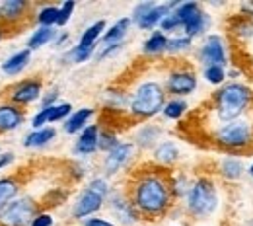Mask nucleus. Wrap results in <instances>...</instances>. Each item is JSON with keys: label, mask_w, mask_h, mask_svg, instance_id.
I'll list each match as a JSON object with an SVG mask.
<instances>
[{"label": "nucleus", "mask_w": 253, "mask_h": 226, "mask_svg": "<svg viewBox=\"0 0 253 226\" xmlns=\"http://www.w3.org/2000/svg\"><path fill=\"white\" fill-rule=\"evenodd\" d=\"M103 207H105V199L95 191H92V189L84 187V189L78 191V195L70 203V217L74 221L82 223L90 217H95Z\"/></svg>", "instance_id": "nucleus-11"}, {"label": "nucleus", "mask_w": 253, "mask_h": 226, "mask_svg": "<svg viewBox=\"0 0 253 226\" xmlns=\"http://www.w3.org/2000/svg\"><path fill=\"white\" fill-rule=\"evenodd\" d=\"M240 18H246V20L253 22V0H246L240 4Z\"/></svg>", "instance_id": "nucleus-48"}, {"label": "nucleus", "mask_w": 253, "mask_h": 226, "mask_svg": "<svg viewBox=\"0 0 253 226\" xmlns=\"http://www.w3.org/2000/svg\"><path fill=\"white\" fill-rule=\"evenodd\" d=\"M105 30H107V22L105 20H97V22L90 24L84 32L80 33L78 43L80 45H99V41H101Z\"/></svg>", "instance_id": "nucleus-32"}, {"label": "nucleus", "mask_w": 253, "mask_h": 226, "mask_svg": "<svg viewBox=\"0 0 253 226\" xmlns=\"http://www.w3.org/2000/svg\"><path fill=\"white\" fill-rule=\"evenodd\" d=\"M248 178H250V180H253V160L248 164Z\"/></svg>", "instance_id": "nucleus-50"}, {"label": "nucleus", "mask_w": 253, "mask_h": 226, "mask_svg": "<svg viewBox=\"0 0 253 226\" xmlns=\"http://www.w3.org/2000/svg\"><path fill=\"white\" fill-rule=\"evenodd\" d=\"M2 35H4V33H2V30H0V39H2Z\"/></svg>", "instance_id": "nucleus-52"}, {"label": "nucleus", "mask_w": 253, "mask_h": 226, "mask_svg": "<svg viewBox=\"0 0 253 226\" xmlns=\"http://www.w3.org/2000/svg\"><path fill=\"white\" fill-rule=\"evenodd\" d=\"M193 51H195L193 39H189L187 35L175 33V35H169V37H168L166 55H169V57H185V55H189Z\"/></svg>", "instance_id": "nucleus-27"}, {"label": "nucleus", "mask_w": 253, "mask_h": 226, "mask_svg": "<svg viewBox=\"0 0 253 226\" xmlns=\"http://www.w3.org/2000/svg\"><path fill=\"white\" fill-rule=\"evenodd\" d=\"M20 195V183L14 178H0V213Z\"/></svg>", "instance_id": "nucleus-31"}, {"label": "nucleus", "mask_w": 253, "mask_h": 226, "mask_svg": "<svg viewBox=\"0 0 253 226\" xmlns=\"http://www.w3.org/2000/svg\"><path fill=\"white\" fill-rule=\"evenodd\" d=\"M201 78L209 86L218 90L220 86H224L228 82V68H224V66H205V68H201Z\"/></svg>", "instance_id": "nucleus-33"}, {"label": "nucleus", "mask_w": 253, "mask_h": 226, "mask_svg": "<svg viewBox=\"0 0 253 226\" xmlns=\"http://www.w3.org/2000/svg\"><path fill=\"white\" fill-rule=\"evenodd\" d=\"M30 226H55V217L51 213H47V211H41V213H37L33 217Z\"/></svg>", "instance_id": "nucleus-45"}, {"label": "nucleus", "mask_w": 253, "mask_h": 226, "mask_svg": "<svg viewBox=\"0 0 253 226\" xmlns=\"http://www.w3.org/2000/svg\"><path fill=\"white\" fill-rule=\"evenodd\" d=\"M164 88H166L168 96L185 99V97L193 96L197 92L199 76L191 66H175L166 74Z\"/></svg>", "instance_id": "nucleus-7"}, {"label": "nucleus", "mask_w": 253, "mask_h": 226, "mask_svg": "<svg viewBox=\"0 0 253 226\" xmlns=\"http://www.w3.org/2000/svg\"><path fill=\"white\" fill-rule=\"evenodd\" d=\"M47 109H49V125H53V123H64L70 117V113L74 111L72 103H68V101H59L57 105L47 107Z\"/></svg>", "instance_id": "nucleus-37"}, {"label": "nucleus", "mask_w": 253, "mask_h": 226, "mask_svg": "<svg viewBox=\"0 0 253 226\" xmlns=\"http://www.w3.org/2000/svg\"><path fill=\"white\" fill-rule=\"evenodd\" d=\"M121 142V138H119V135L115 133L113 129H99V138H97V152H101V154H107V152H111L117 144Z\"/></svg>", "instance_id": "nucleus-36"}, {"label": "nucleus", "mask_w": 253, "mask_h": 226, "mask_svg": "<svg viewBox=\"0 0 253 226\" xmlns=\"http://www.w3.org/2000/svg\"><path fill=\"white\" fill-rule=\"evenodd\" d=\"M103 107L109 111H128V94L117 86L103 90Z\"/></svg>", "instance_id": "nucleus-25"}, {"label": "nucleus", "mask_w": 253, "mask_h": 226, "mask_svg": "<svg viewBox=\"0 0 253 226\" xmlns=\"http://www.w3.org/2000/svg\"><path fill=\"white\" fill-rule=\"evenodd\" d=\"M162 33H166L168 37L169 35H175V33H181V22H179V18L175 16V12L171 10L162 22H160V28H158Z\"/></svg>", "instance_id": "nucleus-40"}, {"label": "nucleus", "mask_w": 253, "mask_h": 226, "mask_svg": "<svg viewBox=\"0 0 253 226\" xmlns=\"http://www.w3.org/2000/svg\"><path fill=\"white\" fill-rule=\"evenodd\" d=\"M212 142L232 154H244L253 150V119L252 117H240L236 121L218 123L212 131Z\"/></svg>", "instance_id": "nucleus-5"}, {"label": "nucleus", "mask_w": 253, "mask_h": 226, "mask_svg": "<svg viewBox=\"0 0 253 226\" xmlns=\"http://www.w3.org/2000/svg\"><path fill=\"white\" fill-rule=\"evenodd\" d=\"M181 160V146L173 138H164L152 150V162L160 168H173Z\"/></svg>", "instance_id": "nucleus-16"}, {"label": "nucleus", "mask_w": 253, "mask_h": 226, "mask_svg": "<svg viewBox=\"0 0 253 226\" xmlns=\"http://www.w3.org/2000/svg\"><path fill=\"white\" fill-rule=\"evenodd\" d=\"M166 49H168V35L162 33L160 30L152 32L142 41V55H146V57L166 55Z\"/></svg>", "instance_id": "nucleus-26"}, {"label": "nucleus", "mask_w": 253, "mask_h": 226, "mask_svg": "<svg viewBox=\"0 0 253 226\" xmlns=\"http://www.w3.org/2000/svg\"><path fill=\"white\" fill-rule=\"evenodd\" d=\"M12 162H14V154H12V152L2 154V156H0V170H2V168H6V166H10Z\"/></svg>", "instance_id": "nucleus-49"}, {"label": "nucleus", "mask_w": 253, "mask_h": 226, "mask_svg": "<svg viewBox=\"0 0 253 226\" xmlns=\"http://www.w3.org/2000/svg\"><path fill=\"white\" fill-rule=\"evenodd\" d=\"M26 121V115L20 107L12 103H0V133L20 129Z\"/></svg>", "instance_id": "nucleus-21"}, {"label": "nucleus", "mask_w": 253, "mask_h": 226, "mask_svg": "<svg viewBox=\"0 0 253 226\" xmlns=\"http://www.w3.org/2000/svg\"><path fill=\"white\" fill-rule=\"evenodd\" d=\"M232 35L240 41H250L253 37V22L246 18H238L232 24Z\"/></svg>", "instance_id": "nucleus-39"}, {"label": "nucleus", "mask_w": 253, "mask_h": 226, "mask_svg": "<svg viewBox=\"0 0 253 226\" xmlns=\"http://www.w3.org/2000/svg\"><path fill=\"white\" fill-rule=\"evenodd\" d=\"M95 109L94 107H80L74 109L70 113V117L63 123V131L66 135H80L82 131L90 125V121L94 119Z\"/></svg>", "instance_id": "nucleus-20"}, {"label": "nucleus", "mask_w": 253, "mask_h": 226, "mask_svg": "<svg viewBox=\"0 0 253 226\" xmlns=\"http://www.w3.org/2000/svg\"><path fill=\"white\" fill-rule=\"evenodd\" d=\"M156 6V2L154 0H144V2H138V4H134V8H132V12H130V22H132V26H136L152 8Z\"/></svg>", "instance_id": "nucleus-42"}, {"label": "nucleus", "mask_w": 253, "mask_h": 226, "mask_svg": "<svg viewBox=\"0 0 253 226\" xmlns=\"http://www.w3.org/2000/svg\"><path fill=\"white\" fill-rule=\"evenodd\" d=\"M86 187H88V189H92V191H95L97 195H101L105 201L109 199V195L113 193V187H111V183H109V178H105L103 174L94 176V178L86 183Z\"/></svg>", "instance_id": "nucleus-38"}, {"label": "nucleus", "mask_w": 253, "mask_h": 226, "mask_svg": "<svg viewBox=\"0 0 253 226\" xmlns=\"http://www.w3.org/2000/svg\"><path fill=\"white\" fill-rule=\"evenodd\" d=\"M55 138H57V129L47 125L43 129H32V133H28L24 138V146L32 148V150H39V148L49 146Z\"/></svg>", "instance_id": "nucleus-23"}, {"label": "nucleus", "mask_w": 253, "mask_h": 226, "mask_svg": "<svg viewBox=\"0 0 253 226\" xmlns=\"http://www.w3.org/2000/svg\"><path fill=\"white\" fill-rule=\"evenodd\" d=\"M126 195L134 205V209L138 211V215L146 217L148 221L168 215L173 207L169 178L158 170H148L134 176Z\"/></svg>", "instance_id": "nucleus-1"}, {"label": "nucleus", "mask_w": 253, "mask_h": 226, "mask_svg": "<svg viewBox=\"0 0 253 226\" xmlns=\"http://www.w3.org/2000/svg\"><path fill=\"white\" fill-rule=\"evenodd\" d=\"M57 33H59L57 28H37V30L30 35V39H28V49L33 53V51H37V49H43L45 45H53Z\"/></svg>", "instance_id": "nucleus-29"}, {"label": "nucleus", "mask_w": 253, "mask_h": 226, "mask_svg": "<svg viewBox=\"0 0 253 226\" xmlns=\"http://www.w3.org/2000/svg\"><path fill=\"white\" fill-rule=\"evenodd\" d=\"M168 101L164 84L158 80H142L128 94V115L136 121H148L162 115Z\"/></svg>", "instance_id": "nucleus-4"}, {"label": "nucleus", "mask_w": 253, "mask_h": 226, "mask_svg": "<svg viewBox=\"0 0 253 226\" xmlns=\"http://www.w3.org/2000/svg\"><path fill=\"white\" fill-rule=\"evenodd\" d=\"M138 156V148L132 144V140L128 142H119L111 152L103 154L101 158V172L105 178H113L117 174H121L123 170H126L132 162Z\"/></svg>", "instance_id": "nucleus-8"}, {"label": "nucleus", "mask_w": 253, "mask_h": 226, "mask_svg": "<svg viewBox=\"0 0 253 226\" xmlns=\"http://www.w3.org/2000/svg\"><path fill=\"white\" fill-rule=\"evenodd\" d=\"M68 43H70V33L64 32V30H59L57 37H55V41H53V47L59 49V51H66V49L72 47V45H68Z\"/></svg>", "instance_id": "nucleus-46"}, {"label": "nucleus", "mask_w": 253, "mask_h": 226, "mask_svg": "<svg viewBox=\"0 0 253 226\" xmlns=\"http://www.w3.org/2000/svg\"><path fill=\"white\" fill-rule=\"evenodd\" d=\"M30 8L32 4L26 0H4L0 2V20H4L6 24L22 22L30 14Z\"/></svg>", "instance_id": "nucleus-19"}, {"label": "nucleus", "mask_w": 253, "mask_h": 226, "mask_svg": "<svg viewBox=\"0 0 253 226\" xmlns=\"http://www.w3.org/2000/svg\"><path fill=\"white\" fill-rule=\"evenodd\" d=\"M132 28V22H130V16H123L119 20H115L107 30L103 33L101 41H99V47L103 45H117V43H125L126 35Z\"/></svg>", "instance_id": "nucleus-18"}, {"label": "nucleus", "mask_w": 253, "mask_h": 226, "mask_svg": "<svg viewBox=\"0 0 253 226\" xmlns=\"http://www.w3.org/2000/svg\"><path fill=\"white\" fill-rule=\"evenodd\" d=\"M35 22H37V28H57L59 6H53V4L41 6L37 10V14H35Z\"/></svg>", "instance_id": "nucleus-34"}, {"label": "nucleus", "mask_w": 253, "mask_h": 226, "mask_svg": "<svg viewBox=\"0 0 253 226\" xmlns=\"http://www.w3.org/2000/svg\"><path fill=\"white\" fill-rule=\"evenodd\" d=\"M111 217L115 219V225L117 226H138L142 217L138 215V211L134 209V205L130 203L126 191H113L109 195V199L105 201Z\"/></svg>", "instance_id": "nucleus-10"}, {"label": "nucleus", "mask_w": 253, "mask_h": 226, "mask_svg": "<svg viewBox=\"0 0 253 226\" xmlns=\"http://www.w3.org/2000/svg\"><path fill=\"white\" fill-rule=\"evenodd\" d=\"M59 97H61V90L59 88H51L49 92H43L41 96V101H39V109H45V107H53L59 103Z\"/></svg>", "instance_id": "nucleus-44"}, {"label": "nucleus", "mask_w": 253, "mask_h": 226, "mask_svg": "<svg viewBox=\"0 0 253 226\" xmlns=\"http://www.w3.org/2000/svg\"><path fill=\"white\" fill-rule=\"evenodd\" d=\"M80 226H117V225H115V221H111V219H107V217L95 215V217H90V219L82 221Z\"/></svg>", "instance_id": "nucleus-47"}, {"label": "nucleus", "mask_w": 253, "mask_h": 226, "mask_svg": "<svg viewBox=\"0 0 253 226\" xmlns=\"http://www.w3.org/2000/svg\"><path fill=\"white\" fill-rule=\"evenodd\" d=\"M248 226H253V219L250 221V223H248Z\"/></svg>", "instance_id": "nucleus-51"}, {"label": "nucleus", "mask_w": 253, "mask_h": 226, "mask_svg": "<svg viewBox=\"0 0 253 226\" xmlns=\"http://www.w3.org/2000/svg\"><path fill=\"white\" fill-rule=\"evenodd\" d=\"M252 107L253 88L242 80L226 82L212 94V113L218 123H228L246 117Z\"/></svg>", "instance_id": "nucleus-2"}, {"label": "nucleus", "mask_w": 253, "mask_h": 226, "mask_svg": "<svg viewBox=\"0 0 253 226\" xmlns=\"http://www.w3.org/2000/svg\"><path fill=\"white\" fill-rule=\"evenodd\" d=\"M37 213L35 199L28 195L18 197L0 213V226H30Z\"/></svg>", "instance_id": "nucleus-9"}, {"label": "nucleus", "mask_w": 253, "mask_h": 226, "mask_svg": "<svg viewBox=\"0 0 253 226\" xmlns=\"http://www.w3.org/2000/svg\"><path fill=\"white\" fill-rule=\"evenodd\" d=\"M191 183H193V178L187 176L185 172H177V174L169 176V189L173 195V201H183L189 193Z\"/></svg>", "instance_id": "nucleus-28"}, {"label": "nucleus", "mask_w": 253, "mask_h": 226, "mask_svg": "<svg viewBox=\"0 0 253 226\" xmlns=\"http://www.w3.org/2000/svg\"><path fill=\"white\" fill-rule=\"evenodd\" d=\"M222 197L220 187L212 176H197L193 178L191 189L183 199V211L185 215L195 221H207L214 217L220 209Z\"/></svg>", "instance_id": "nucleus-3"}, {"label": "nucleus", "mask_w": 253, "mask_h": 226, "mask_svg": "<svg viewBox=\"0 0 253 226\" xmlns=\"http://www.w3.org/2000/svg\"><path fill=\"white\" fill-rule=\"evenodd\" d=\"M203 8H205V6H203L201 2H197V0H185V2H183V0H179L177 8H175L173 12H175V16L179 18L181 28H183V26L189 22L191 18H195V16H197V14H199Z\"/></svg>", "instance_id": "nucleus-35"}, {"label": "nucleus", "mask_w": 253, "mask_h": 226, "mask_svg": "<svg viewBox=\"0 0 253 226\" xmlns=\"http://www.w3.org/2000/svg\"><path fill=\"white\" fill-rule=\"evenodd\" d=\"M123 49H125V43H117V45H103V47H99V49H97V53H95L94 59L97 61V63H103V61H107V59L117 57Z\"/></svg>", "instance_id": "nucleus-41"}, {"label": "nucleus", "mask_w": 253, "mask_h": 226, "mask_svg": "<svg viewBox=\"0 0 253 226\" xmlns=\"http://www.w3.org/2000/svg\"><path fill=\"white\" fill-rule=\"evenodd\" d=\"M74 10H76V2L74 0H64L63 4L59 6V22H57V28H64L72 20Z\"/></svg>", "instance_id": "nucleus-43"}, {"label": "nucleus", "mask_w": 253, "mask_h": 226, "mask_svg": "<svg viewBox=\"0 0 253 226\" xmlns=\"http://www.w3.org/2000/svg\"><path fill=\"white\" fill-rule=\"evenodd\" d=\"M216 176L226 183H238L248 176V164L244 154L224 152L216 160Z\"/></svg>", "instance_id": "nucleus-12"}, {"label": "nucleus", "mask_w": 253, "mask_h": 226, "mask_svg": "<svg viewBox=\"0 0 253 226\" xmlns=\"http://www.w3.org/2000/svg\"><path fill=\"white\" fill-rule=\"evenodd\" d=\"M212 26V16L203 8L195 18H191L189 22L181 28V33L187 35L189 39H203L205 35H209V30Z\"/></svg>", "instance_id": "nucleus-17"}, {"label": "nucleus", "mask_w": 253, "mask_h": 226, "mask_svg": "<svg viewBox=\"0 0 253 226\" xmlns=\"http://www.w3.org/2000/svg\"><path fill=\"white\" fill-rule=\"evenodd\" d=\"M189 111V103L185 99H179V97H169L162 109V115L164 119L168 121H179L185 117V113Z\"/></svg>", "instance_id": "nucleus-30"}, {"label": "nucleus", "mask_w": 253, "mask_h": 226, "mask_svg": "<svg viewBox=\"0 0 253 226\" xmlns=\"http://www.w3.org/2000/svg\"><path fill=\"white\" fill-rule=\"evenodd\" d=\"M30 63H32V51L26 47L22 51H16L12 57H8L2 63V72L8 76H18L30 66Z\"/></svg>", "instance_id": "nucleus-24"}, {"label": "nucleus", "mask_w": 253, "mask_h": 226, "mask_svg": "<svg viewBox=\"0 0 253 226\" xmlns=\"http://www.w3.org/2000/svg\"><path fill=\"white\" fill-rule=\"evenodd\" d=\"M99 129L101 125L90 123L86 129L82 131L74 144H72V156H76L78 160H90L92 156L97 154V138H99Z\"/></svg>", "instance_id": "nucleus-14"}, {"label": "nucleus", "mask_w": 253, "mask_h": 226, "mask_svg": "<svg viewBox=\"0 0 253 226\" xmlns=\"http://www.w3.org/2000/svg\"><path fill=\"white\" fill-rule=\"evenodd\" d=\"M97 49H99V45H80V43H76L70 49L63 51L61 61L64 65H84L90 59H94Z\"/></svg>", "instance_id": "nucleus-22"}, {"label": "nucleus", "mask_w": 253, "mask_h": 226, "mask_svg": "<svg viewBox=\"0 0 253 226\" xmlns=\"http://www.w3.org/2000/svg\"><path fill=\"white\" fill-rule=\"evenodd\" d=\"M41 96H43V82L37 78L22 80V82L14 84L8 92L12 105H16V107H24V105H30L35 101H41Z\"/></svg>", "instance_id": "nucleus-13"}, {"label": "nucleus", "mask_w": 253, "mask_h": 226, "mask_svg": "<svg viewBox=\"0 0 253 226\" xmlns=\"http://www.w3.org/2000/svg\"><path fill=\"white\" fill-rule=\"evenodd\" d=\"M195 61L199 63L201 68L205 66H230V47H228V39L222 33L211 32L205 35L199 45L195 47Z\"/></svg>", "instance_id": "nucleus-6"}, {"label": "nucleus", "mask_w": 253, "mask_h": 226, "mask_svg": "<svg viewBox=\"0 0 253 226\" xmlns=\"http://www.w3.org/2000/svg\"><path fill=\"white\" fill-rule=\"evenodd\" d=\"M164 127L158 123H142L134 129L132 144L138 150H154L160 142L164 140Z\"/></svg>", "instance_id": "nucleus-15"}]
</instances>
